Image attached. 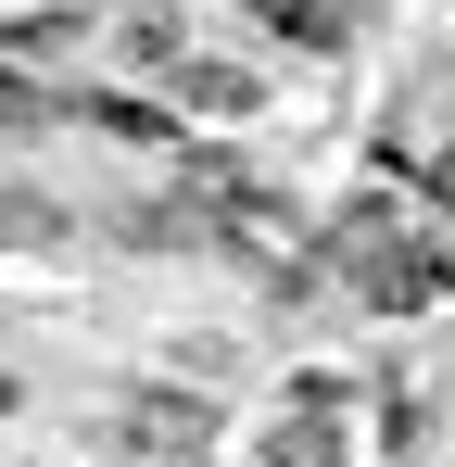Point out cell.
Listing matches in <instances>:
<instances>
[{"label": "cell", "mask_w": 455, "mask_h": 467, "mask_svg": "<svg viewBox=\"0 0 455 467\" xmlns=\"http://www.w3.org/2000/svg\"><path fill=\"white\" fill-rule=\"evenodd\" d=\"M240 13H253V38H279V51H342V38H354L342 0H240Z\"/></svg>", "instance_id": "obj_6"}, {"label": "cell", "mask_w": 455, "mask_h": 467, "mask_svg": "<svg viewBox=\"0 0 455 467\" xmlns=\"http://www.w3.org/2000/svg\"><path fill=\"white\" fill-rule=\"evenodd\" d=\"M64 114L76 127H101V140H127V152H164V140H190L152 88H64Z\"/></svg>", "instance_id": "obj_5"}, {"label": "cell", "mask_w": 455, "mask_h": 467, "mask_svg": "<svg viewBox=\"0 0 455 467\" xmlns=\"http://www.w3.org/2000/svg\"><path fill=\"white\" fill-rule=\"evenodd\" d=\"M114 51H127V64H152V77H164V64H177V51H190V13H114Z\"/></svg>", "instance_id": "obj_9"}, {"label": "cell", "mask_w": 455, "mask_h": 467, "mask_svg": "<svg viewBox=\"0 0 455 467\" xmlns=\"http://www.w3.org/2000/svg\"><path fill=\"white\" fill-rule=\"evenodd\" d=\"M443 291H455V253H443V240H405V228H392L379 253H354V304H367V316H430Z\"/></svg>", "instance_id": "obj_1"}, {"label": "cell", "mask_w": 455, "mask_h": 467, "mask_svg": "<svg viewBox=\"0 0 455 467\" xmlns=\"http://www.w3.org/2000/svg\"><path fill=\"white\" fill-rule=\"evenodd\" d=\"M164 114H177V127H253V114H266V77H253V64H203V38H190V51H177V64H164Z\"/></svg>", "instance_id": "obj_2"}, {"label": "cell", "mask_w": 455, "mask_h": 467, "mask_svg": "<svg viewBox=\"0 0 455 467\" xmlns=\"http://www.w3.org/2000/svg\"><path fill=\"white\" fill-rule=\"evenodd\" d=\"M266 467H354L342 455V379H303L291 391V417L266 430Z\"/></svg>", "instance_id": "obj_4"}, {"label": "cell", "mask_w": 455, "mask_h": 467, "mask_svg": "<svg viewBox=\"0 0 455 467\" xmlns=\"http://www.w3.org/2000/svg\"><path fill=\"white\" fill-rule=\"evenodd\" d=\"M216 404L203 391H114V455H203Z\"/></svg>", "instance_id": "obj_3"}, {"label": "cell", "mask_w": 455, "mask_h": 467, "mask_svg": "<svg viewBox=\"0 0 455 467\" xmlns=\"http://www.w3.org/2000/svg\"><path fill=\"white\" fill-rule=\"evenodd\" d=\"M38 127H64V88L26 77V64H0V140H38Z\"/></svg>", "instance_id": "obj_8"}, {"label": "cell", "mask_w": 455, "mask_h": 467, "mask_svg": "<svg viewBox=\"0 0 455 467\" xmlns=\"http://www.w3.org/2000/svg\"><path fill=\"white\" fill-rule=\"evenodd\" d=\"M13 417H26V379H13V367H0V430H13Z\"/></svg>", "instance_id": "obj_10"}, {"label": "cell", "mask_w": 455, "mask_h": 467, "mask_svg": "<svg viewBox=\"0 0 455 467\" xmlns=\"http://www.w3.org/2000/svg\"><path fill=\"white\" fill-rule=\"evenodd\" d=\"M51 240H76V215L51 190H13V177H0V253H51Z\"/></svg>", "instance_id": "obj_7"}]
</instances>
